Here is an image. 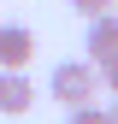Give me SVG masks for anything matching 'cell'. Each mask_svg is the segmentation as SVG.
<instances>
[{
  "mask_svg": "<svg viewBox=\"0 0 118 124\" xmlns=\"http://www.w3.org/2000/svg\"><path fill=\"white\" fill-rule=\"evenodd\" d=\"M36 106V83L30 71H0V118H24Z\"/></svg>",
  "mask_w": 118,
  "mask_h": 124,
  "instance_id": "3957f363",
  "label": "cell"
},
{
  "mask_svg": "<svg viewBox=\"0 0 118 124\" xmlns=\"http://www.w3.org/2000/svg\"><path fill=\"white\" fill-rule=\"evenodd\" d=\"M95 71H100V89H106V95H118V53H112V59H100Z\"/></svg>",
  "mask_w": 118,
  "mask_h": 124,
  "instance_id": "8992f818",
  "label": "cell"
},
{
  "mask_svg": "<svg viewBox=\"0 0 118 124\" xmlns=\"http://www.w3.org/2000/svg\"><path fill=\"white\" fill-rule=\"evenodd\" d=\"M30 59H36V30L0 24V71H30Z\"/></svg>",
  "mask_w": 118,
  "mask_h": 124,
  "instance_id": "7a4b0ae2",
  "label": "cell"
},
{
  "mask_svg": "<svg viewBox=\"0 0 118 124\" xmlns=\"http://www.w3.org/2000/svg\"><path fill=\"white\" fill-rule=\"evenodd\" d=\"M47 95L65 106H95V95H100V71H95V59H59L53 65V77H47Z\"/></svg>",
  "mask_w": 118,
  "mask_h": 124,
  "instance_id": "6da1fadb",
  "label": "cell"
},
{
  "mask_svg": "<svg viewBox=\"0 0 118 124\" xmlns=\"http://www.w3.org/2000/svg\"><path fill=\"white\" fill-rule=\"evenodd\" d=\"M106 124H118V95H112V101H106Z\"/></svg>",
  "mask_w": 118,
  "mask_h": 124,
  "instance_id": "ba28073f",
  "label": "cell"
},
{
  "mask_svg": "<svg viewBox=\"0 0 118 124\" xmlns=\"http://www.w3.org/2000/svg\"><path fill=\"white\" fill-rule=\"evenodd\" d=\"M83 24H88L83 53L95 59V65H100V59H112V53H118V18H112V12H100V18H83Z\"/></svg>",
  "mask_w": 118,
  "mask_h": 124,
  "instance_id": "277c9868",
  "label": "cell"
},
{
  "mask_svg": "<svg viewBox=\"0 0 118 124\" xmlns=\"http://www.w3.org/2000/svg\"><path fill=\"white\" fill-rule=\"evenodd\" d=\"M71 12L77 18H100V12H112V0H71Z\"/></svg>",
  "mask_w": 118,
  "mask_h": 124,
  "instance_id": "52a82bcc",
  "label": "cell"
},
{
  "mask_svg": "<svg viewBox=\"0 0 118 124\" xmlns=\"http://www.w3.org/2000/svg\"><path fill=\"white\" fill-rule=\"evenodd\" d=\"M65 124H106V106H71V112H65Z\"/></svg>",
  "mask_w": 118,
  "mask_h": 124,
  "instance_id": "5b68a950",
  "label": "cell"
},
{
  "mask_svg": "<svg viewBox=\"0 0 118 124\" xmlns=\"http://www.w3.org/2000/svg\"><path fill=\"white\" fill-rule=\"evenodd\" d=\"M112 18H118V0H112Z\"/></svg>",
  "mask_w": 118,
  "mask_h": 124,
  "instance_id": "9c48e42d",
  "label": "cell"
}]
</instances>
